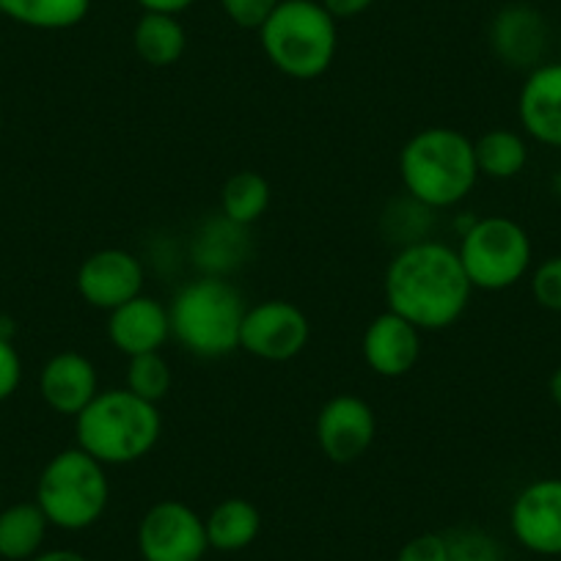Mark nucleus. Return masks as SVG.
Returning a JSON list of instances; mask_svg holds the SVG:
<instances>
[{
	"label": "nucleus",
	"instance_id": "obj_33",
	"mask_svg": "<svg viewBox=\"0 0 561 561\" xmlns=\"http://www.w3.org/2000/svg\"><path fill=\"white\" fill-rule=\"evenodd\" d=\"M28 561H89V559H85L83 553H78V550L56 548V550H39V553Z\"/></svg>",
	"mask_w": 561,
	"mask_h": 561
},
{
	"label": "nucleus",
	"instance_id": "obj_19",
	"mask_svg": "<svg viewBox=\"0 0 561 561\" xmlns=\"http://www.w3.org/2000/svg\"><path fill=\"white\" fill-rule=\"evenodd\" d=\"M133 47L144 64L154 69L174 67L187 50L185 25L180 23L176 14L144 12L135 23Z\"/></svg>",
	"mask_w": 561,
	"mask_h": 561
},
{
	"label": "nucleus",
	"instance_id": "obj_31",
	"mask_svg": "<svg viewBox=\"0 0 561 561\" xmlns=\"http://www.w3.org/2000/svg\"><path fill=\"white\" fill-rule=\"evenodd\" d=\"M322 7L333 14L336 20H353L360 18L364 12H369L375 7V0H320Z\"/></svg>",
	"mask_w": 561,
	"mask_h": 561
},
{
	"label": "nucleus",
	"instance_id": "obj_8",
	"mask_svg": "<svg viewBox=\"0 0 561 561\" xmlns=\"http://www.w3.org/2000/svg\"><path fill=\"white\" fill-rule=\"evenodd\" d=\"M135 542L144 561H202L209 550L204 517L174 499L158 501L144 512Z\"/></svg>",
	"mask_w": 561,
	"mask_h": 561
},
{
	"label": "nucleus",
	"instance_id": "obj_26",
	"mask_svg": "<svg viewBox=\"0 0 561 561\" xmlns=\"http://www.w3.org/2000/svg\"><path fill=\"white\" fill-rule=\"evenodd\" d=\"M446 539H449V561H504V548L488 531L460 528Z\"/></svg>",
	"mask_w": 561,
	"mask_h": 561
},
{
	"label": "nucleus",
	"instance_id": "obj_34",
	"mask_svg": "<svg viewBox=\"0 0 561 561\" xmlns=\"http://www.w3.org/2000/svg\"><path fill=\"white\" fill-rule=\"evenodd\" d=\"M548 391H550V399L556 402V408H561V366L553 371V375H550Z\"/></svg>",
	"mask_w": 561,
	"mask_h": 561
},
{
	"label": "nucleus",
	"instance_id": "obj_24",
	"mask_svg": "<svg viewBox=\"0 0 561 561\" xmlns=\"http://www.w3.org/2000/svg\"><path fill=\"white\" fill-rule=\"evenodd\" d=\"M242 226H234L220 215V220L204 226L193 242V256L198 267L207 275H226L234 264H240L245 253V240H242Z\"/></svg>",
	"mask_w": 561,
	"mask_h": 561
},
{
	"label": "nucleus",
	"instance_id": "obj_4",
	"mask_svg": "<svg viewBox=\"0 0 561 561\" xmlns=\"http://www.w3.org/2000/svg\"><path fill=\"white\" fill-rule=\"evenodd\" d=\"M245 298L226 275H198L169 304L171 336L196 358H226L240 350Z\"/></svg>",
	"mask_w": 561,
	"mask_h": 561
},
{
	"label": "nucleus",
	"instance_id": "obj_16",
	"mask_svg": "<svg viewBox=\"0 0 561 561\" xmlns=\"http://www.w3.org/2000/svg\"><path fill=\"white\" fill-rule=\"evenodd\" d=\"M517 118L542 147L561 149V64H539L523 80Z\"/></svg>",
	"mask_w": 561,
	"mask_h": 561
},
{
	"label": "nucleus",
	"instance_id": "obj_13",
	"mask_svg": "<svg viewBox=\"0 0 561 561\" xmlns=\"http://www.w3.org/2000/svg\"><path fill=\"white\" fill-rule=\"evenodd\" d=\"M360 353H364L366 366L375 375L397 380V377L410 375L419 364L421 331L410 325L404 317L386 309L366 325L364 339H360Z\"/></svg>",
	"mask_w": 561,
	"mask_h": 561
},
{
	"label": "nucleus",
	"instance_id": "obj_15",
	"mask_svg": "<svg viewBox=\"0 0 561 561\" xmlns=\"http://www.w3.org/2000/svg\"><path fill=\"white\" fill-rule=\"evenodd\" d=\"M490 47L506 67L531 72L534 67H539L548 47L545 18L528 3L504 7L490 25Z\"/></svg>",
	"mask_w": 561,
	"mask_h": 561
},
{
	"label": "nucleus",
	"instance_id": "obj_28",
	"mask_svg": "<svg viewBox=\"0 0 561 561\" xmlns=\"http://www.w3.org/2000/svg\"><path fill=\"white\" fill-rule=\"evenodd\" d=\"M278 3L280 0H220V9L237 28L259 31Z\"/></svg>",
	"mask_w": 561,
	"mask_h": 561
},
{
	"label": "nucleus",
	"instance_id": "obj_10",
	"mask_svg": "<svg viewBox=\"0 0 561 561\" xmlns=\"http://www.w3.org/2000/svg\"><path fill=\"white\" fill-rule=\"evenodd\" d=\"M314 438L331 462L350 466L360 460L377 438L375 408L355 393L331 397L317 413Z\"/></svg>",
	"mask_w": 561,
	"mask_h": 561
},
{
	"label": "nucleus",
	"instance_id": "obj_17",
	"mask_svg": "<svg viewBox=\"0 0 561 561\" xmlns=\"http://www.w3.org/2000/svg\"><path fill=\"white\" fill-rule=\"evenodd\" d=\"M39 393L47 408L61 415H78L100 393V375L83 353H58L42 366Z\"/></svg>",
	"mask_w": 561,
	"mask_h": 561
},
{
	"label": "nucleus",
	"instance_id": "obj_35",
	"mask_svg": "<svg viewBox=\"0 0 561 561\" xmlns=\"http://www.w3.org/2000/svg\"><path fill=\"white\" fill-rule=\"evenodd\" d=\"M0 501H3V493H0Z\"/></svg>",
	"mask_w": 561,
	"mask_h": 561
},
{
	"label": "nucleus",
	"instance_id": "obj_1",
	"mask_svg": "<svg viewBox=\"0 0 561 561\" xmlns=\"http://www.w3.org/2000/svg\"><path fill=\"white\" fill-rule=\"evenodd\" d=\"M388 311L424 331H446L466 314L473 287L457 248L438 240L402 245L386 267Z\"/></svg>",
	"mask_w": 561,
	"mask_h": 561
},
{
	"label": "nucleus",
	"instance_id": "obj_9",
	"mask_svg": "<svg viewBox=\"0 0 561 561\" xmlns=\"http://www.w3.org/2000/svg\"><path fill=\"white\" fill-rule=\"evenodd\" d=\"M311 339V322L293 300L270 298L248 306L240 328V350L259 360L284 364L298 358Z\"/></svg>",
	"mask_w": 561,
	"mask_h": 561
},
{
	"label": "nucleus",
	"instance_id": "obj_25",
	"mask_svg": "<svg viewBox=\"0 0 561 561\" xmlns=\"http://www.w3.org/2000/svg\"><path fill=\"white\" fill-rule=\"evenodd\" d=\"M127 391H133L135 397L147 399V402L160 404L169 397L171 386H174V371H171L169 360L163 358V353H147L135 355L127 364Z\"/></svg>",
	"mask_w": 561,
	"mask_h": 561
},
{
	"label": "nucleus",
	"instance_id": "obj_22",
	"mask_svg": "<svg viewBox=\"0 0 561 561\" xmlns=\"http://www.w3.org/2000/svg\"><path fill=\"white\" fill-rule=\"evenodd\" d=\"M91 0H0V14L36 31H67L85 20Z\"/></svg>",
	"mask_w": 561,
	"mask_h": 561
},
{
	"label": "nucleus",
	"instance_id": "obj_20",
	"mask_svg": "<svg viewBox=\"0 0 561 561\" xmlns=\"http://www.w3.org/2000/svg\"><path fill=\"white\" fill-rule=\"evenodd\" d=\"M50 520L36 501L0 510V556L7 561H28L42 550Z\"/></svg>",
	"mask_w": 561,
	"mask_h": 561
},
{
	"label": "nucleus",
	"instance_id": "obj_2",
	"mask_svg": "<svg viewBox=\"0 0 561 561\" xmlns=\"http://www.w3.org/2000/svg\"><path fill=\"white\" fill-rule=\"evenodd\" d=\"M404 196L433 213L466 202L479 182L473 140L455 127H424L399 152Z\"/></svg>",
	"mask_w": 561,
	"mask_h": 561
},
{
	"label": "nucleus",
	"instance_id": "obj_18",
	"mask_svg": "<svg viewBox=\"0 0 561 561\" xmlns=\"http://www.w3.org/2000/svg\"><path fill=\"white\" fill-rule=\"evenodd\" d=\"M204 526H207L209 548L220 553H237L256 542L262 531V512L248 499H224L204 517Z\"/></svg>",
	"mask_w": 561,
	"mask_h": 561
},
{
	"label": "nucleus",
	"instance_id": "obj_23",
	"mask_svg": "<svg viewBox=\"0 0 561 561\" xmlns=\"http://www.w3.org/2000/svg\"><path fill=\"white\" fill-rule=\"evenodd\" d=\"M270 198H273V191L262 174L237 171L220 187V215L234 226L248 229L259 218H264V213L270 209Z\"/></svg>",
	"mask_w": 561,
	"mask_h": 561
},
{
	"label": "nucleus",
	"instance_id": "obj_7",
	"mask_svg": "<svg viewBox=\"0 0 561 561\" xmlns=\"http://www.w3.org/2000/svg\"><path fill=\"white\" fill-rule=\"evenodd\" d=\"M457 256L473 289L504 293L526 278L534 262V248L531 237L517 220L506 215H488L473 218V224L460 231Z\"/></svg>",
	"mask_w": 561,
	"mask_h": 561
},
{
	"label": "nucleus",
	"instance_id": "obj_32",
	"mask_svg": "<svg viewBox=\"0 0 561 561\" xmlns=\"http://www.w3.org/2000/svg\"><path fill=\"white\" fill-rule=\"evenodd\" d=\"M144 12H160V14H182L191 9L196 0H135Z\"/></svg>",
	"mask_w": 561,
	"mask_h": 561
},
{
	"label": "nucleus",
	"instance_id": "obj_27",
	"mask_svg": "<svg viewBox=\"0 0 561 561\" xmlns=\"http://www.w3.org/2000/svg\"><path fill=\"white\" fill-rule=\"evenodd\" d=\"M531 295L542 309L561 311V253L548 256L534 267Z\"/></svg>",
	"mask_w": 561,
	"mask_h": 561
},
{
	"label": "nucleus",
	"instance_id": "obj_11",
	"mask_svg": "<svg viewBox=\"0 0 561 561\" xmlns=\"http://www.w3.org/2000/svg\"><path fill=\"white\" fill-rule=\"evenodd\" d=\"M510 531L528 553L561 556V477L534 479L515 495Z\"/></svg>",
	"mask_w": 561,
	"mask_h": 561
},
{
	"label": "nucleus",
	"instance_id": "obj_30",
	"mask_svg": "<svg viewBox=\"0 0 561 561\" xmlns=\"http://www.w3.org/2000/svg\"><path fill=\"white\" fill-rule=\"evenodd\" d=\"M23 380V360L9 339H0V402L12 397Z\"/></svg>",
	"mask_w": 561,
	"mask_h": 561
},
{
	"label": "nucleus",
	"instance_id": "obj_21",
	"mask_svg": "<svg viewBox=\"0 0 561 561\" xmlns=\"http://www.w3.org/2000/svg\"><path fill=\"white\" fill-rule=\"evenodd\" d=\"M479 176L490 180H515L528 163V144L515 129L495 127L473 140Z\"/></svg>",
	"mask_w": 561,
	"mask_h": 561
},
{
	"label": "nucleus",
	"instance_id": "obj_5",
	"mask_svg": "<svg viewBox=\"0 0 561 561\" xmlns=\"http://www.w3.org/2000/svg\"><path fill=\"white\" fill-rule=\"evenodd\" d=\"M259 45L280 75L314 80L325 75L336 58V18L320 0H280L259 28Z\"/></svg>",
	"mask_w": 561,
	"mask_h": 561
},
{
	"label": "nucleus",
	"instance_id": "obj_3",
	"mask_svg": "<svg viewBox=\"0 0 561 561\" xmlns=\"http://www.w3.org/2000/svg\"><path fill=\"white\" fill-rule=\"evenodd\" d=\"M163 415L127 388H105L75 415V440L102 466H133L154 451Z\"/></svg>",
	"mask_w": 561,
	"mask_h": 561
},
{
	"label": "nucleus",
	"instance_id": "obj_6",
	"mask_svg": "<svg viewBox=\"0 0 561 561\" xmlns=\"http://www.w3.org/2000/svg\"><path fill=\"white\" fill-rule=\"evenodd\" d=\"M36 504L50 526L64 531L91 528L111 504L107 468L80 446L58 451L36 482Z\"/></svg>",
	"mask_w": 561,
	"mask_h": 561
},
{
	"label": "nucleus",
	"instance_id": "obj_12",
	"mask_svg": "<svg viewBox=\"0 0 561 561\" xmlns=\"http://www.w3.org/2000/svg\"><path fill=\"white\" fill-rule=\"evenodd\" d=\"M144 280H147V267L133 251L102 248V251H94L83 259L75 284H78L80 298L91 309L111 314L127 300L144 295Z\"/></svg>",
	"mask_w": 561,
	"mask_h": 561
},
{
	"label": "nucleus",
	"instance_id": "obj_14",
	"mask_svg": "<svg viewBox=\"0 0 561 561\" xmlns=\"http://www.w3.org/2000/svg\"><path fill=\"white\" fill-rule=\"evenodd\" d=\"M107 339L127 358L160 353L171 339L169 306L152 295H138L107 317Z\"/></svg>",
	"mask_w": 561,
	"mask_h": 561
},
{
	"label": "nucleus",
	"instance_id": "obj_29",
	"mask_svg": "<svg viewBox=\"0 0 561 561\" xmlns=\"http://www.w3.org/2000/svg\"><path fill=\"white\" fill-rule=\"evenodd\" d=\"M397 561H449V539L444 534H419L402 545Z\"/></svg>",
	"mask_w": 561,
	"mask_h": 561
}]
</instances>
